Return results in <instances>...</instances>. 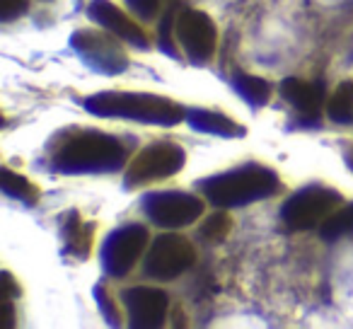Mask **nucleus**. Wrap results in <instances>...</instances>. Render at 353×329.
I'll return each mask as SVG.
<instances>
[{"instance_id":"nucleus-10","label":"nucleus","mask_w":353,"mask_h":329,"mask_svg":"<svg viewBox=\"0 0 353 329\" xmlns=\"http://www.w3.org/2000/svg\"><path fill=\"white\" fill-rule=\"evenodd\" d=\"M176 39L184 46L192 63L203 66L211 61L213 51H216L218 32L206 12L189 8L176 15Z\"/></svg>"},{"instance_id":"nucleus-22","label":"nucleus","mask_w":353,"mask_h":329,"mask_svg":"<svg viewBox=\"0 0 353 329\" xmlns=\"http://www.w3.org/2000/svg\"><path fill=\"white\" fill-rule=\"evenodd\" d=\"M27 12V0H0V20L10 22Z\"/></svg>"},{"instance_id":"nucleus-13","label":"nucleus","mask_w":353,"mask_h":329,"mask_svg":"<svg viewBox=\"0 0 353 329\" xmlns=\"http://www.w3.org/2000/svg\"><path fill=\"white\" fill-rule=\"evenodd\" d=\"M281 94L285 102H290L300 114L317 119L319 109L324 104V85L322 83H305L298 78H288L281 83Z\"/></svg>"},{"instance_id":"nucleus-5","label":"nucleus","mask_w":353,"mask_h":329,"mask_svg":"<svg viewBox=\"0 0 353 329\" xmlns=\"http://www.w3.org/2000/svg\"><path fill=\"white\" fill-rule=\"evenodd\" d=\"M187 162V152L176 143L160 141L143 148L126 170V187H138V184L155 182V179L174 177Z\"/></svg>"},{"instance_id":"nucleus-7","label":"nucleus","mask_w":353,"mask_h":329,"mask_svg":"<svg viewBox=\"0 0 353 329\" xmlns=\"http://www.w3.org/2000/svg\"><path fill=\"white\" fill-rule=\"evenodd\" d=\"M143 213L160 228H184L203 213V201L187 192H150L143 197Z\"/></svg>"},{"instance_id":"nucleus-21","label":"nucleus","mask_w":353,"mask_h":329,"mask_svg":"<svg viewBox=\"0 0 353 329\" xmlns=\"http://www.w3.org/2000/svg\"><path fill=\"white\" fill-rule=\"evenodd\" d=\"M94 298H97V305L99 310H102V315L107 317L109 324H119V312H117V305L112 303V298H109L107 288L104 286H97L94 288Z\"/></svg>"},{"instance_id":"nucleus-15","label":"nucleus","mask_w":353,"mask_h":329,"mask_svg":"<svg viewBox=\"0 0 353 329\" xmlns=\"http://www.w3.org/2000/svg\"><path fill=\"white\" fill-rule=\"evenodd\" d=\"M232 88L235 92L245 99L252 107H264L271 97V85L266 83L259 75H250V73H235L232 78Z\"/></svg>"},{"instance_id":"nucleus-18","label":"nucleus","mask_w":353,"mask_h":329,"mask_svg":"<svg viewBox=\"0 0 353 329\" xmlns=\"http://www.w3.org/2000/svg\"><path fill=\"white\" fill-rule=\"evenodd\" d=\"M319 235L327 242H336L339 237L353 235V203L341 208V211L332 213V216L322 223V228H319Z\"/></svg>"},{"instance_id":"nucleus-1","label":"nucleus","mask_w":353,"mask_h":329,"mask_svg":"<svg viewBox=\"0 0 353 329\" xmlns=\"http://www.w3.org/2000/svg\"><path fill=\"white\" fill-rule=\"evenodd\" d=\"M128 150L117 136L102 131H75L59 146L54 170L61 175H107L123 168Z\"/></svg>"},{"instance_id":"nucleus-24","label":"nucleus","mask_w":353,"mask_h":329,"mask_svg":"<svg viewBox=\"0 0 353 329\" xmlns=\"http://www.w3.org/2000/svg\"><path fill=\"white\" fill-rule=\"evenodd\" d=\"M12 295H20V288H15L10 274H3V290H0V298H3V300H12Z\"/></svg>"},{"instance_id":"nucleus-11","label":"nucleus","mask_w":353,"mask_h":329,"mask_svg":"<svg viewBox=\"0 0 353 329\" xmlns=\"http://www.w3.org/2000/svg\"><path fill=\"white\" fill-rule=\"evenodd\" d=\"M123 305H126L128 322L138 329H152L160 327L170 310V298L165 290L150 288V286H136L121 293Z\"/></svg>"},{"instance_id":"nucleus-6","label":"nucleus","mask_w":353,"mask_h":329,"mask_svg":"<svg viewBox=\"0 0 353 329\" xmlns=\"http://www.w3.org/2000/svg\"><path fill=\"white\" fill-rule=\"evenodd\" d=\"M194 259H196V250L192 242L172 232V235H160L152 242L145 259H143V271L150 279L172 281L176 276H182L194 264Z\"/></svg>"},{"instance_id":"nucleus-8","label":"nucleus","mask_w":353,"mask_h":329,"mask_svg":"<svg viewBox=\"0 0 353 329\" xmlns=\"http://www.w3.org/2000/svg\"><path fill=\"white\" fill-rule=\"evenodd\" d=\"M148 245V230L138 223L114 230L102 245V266L109 276H126Z\"/></svg>"},{"instance_id":"nucleus-12","label":"nucleus","mask_w":353,"mask_h":329,"mask_svg":"<svg viewBox=\"0 0 353 329\" xmlns=\"http://www.w3.org/2000/svg\"><path fill=\"white\" fill-rule=\"evenodd\" d=\"M88 15L92 22H97L99 27H104L107 32L117 34L119 39L128 41V44L138 46V49H148L150 41H148L145 32L121 10L112 3V0H92L88 8Z\"/></svg>"},{"instance_id":"nucleus-23","label":"nucleus","mask_w":353,"mask_h":329,"mask_svg":"<svg viewBox=\"0 0 353 329\" xmlns=\"http://www.w3.org/2000/svg\"><path fill=\"white\" fill-rule=\"evenodd\" d=\"M126 3L138 17H143V20H150V17H155L157 15V6H160V0H126Z\"/></svg>"},{"instance_id":"nucleus-16","label":"nucleus","mask_w":353,"mask_h":329,"mask_svg":"<svg viewBox=\"0 0 353 329\" xmlns=\"http://www.w3.org/2000/svg\"><path fill=\"white\" fill-rule=\"evenodd\" d=\"M327 114L336 123H351L353 119V83H341L327 102Z\"/></svg>"},{"instance_id":"nucleus-25","label":"nucleus","mask_w":353,"mask_h":329,"mask_svg":"<svg viewBox=\"0 0 353 329\" xmlns=\"http://www.w3.org/2000/svg\"><path fill=\"white\" fill-rule=\"evenodd\" d=\"M346 165H348V170L353 172V148L348 150V155H346Z\"/></svg>"},{"instance_id":"nucleus-2","label":"nucleus","mask_w":353,"mask_h":329,"mask_svg":"<svg viewBox=\"0 0 353 329\" xmlns=\"http://www.w3.org/2000/svg\"><path fill=\"white\" fill-rule=\"evenodd\" d=\"M83 107L92 117L131 119L150 126H176L182 119H187V112L176 102L148 92H97L90 94Z\"/></svg>"},{"instance_id":"nucleus-14","label":"nucleus","mask_w":353,"mask_h":329,"mask_svg":"<svg viewBox=\"0 0 353 329\" xmlns=\"http://www.w3.org/2000/svg\"><path fill=\"white\" fill-rule=\"evenodd\" d=\"M187 121L194 131L208 133V136H221V138H242L245 128L235 121V119L225 117L221 112H211V109H189Z\"/></svg>"},{"instance_id":"nucleus-19","label":"nucleus","mask_w":353,"mask_h":329,"mask_svg":"<svg viewBox=\"0 0 353 329\" xmlns=\"http://www.w3.org/2000/svg\"><path fill=\"white\" fill-rule=\"evenodd\" d=\"M228 230H230V218L225 213H216V216H211L203 223L201 235L208 237V240H223L228 235Z\"/></svg>"},{"instance_id":"nucleus-3","label":"nucleus","mask_w":353,"mask_h":329,"mask_svg":"<svg viewBox=\"0 0 353 329\" xmlns=\"http://www.w3.org/2000/svg\"><path fill=\"white\" fill-rule=\"evenodd\" d=\"M279 189V175L264 165H256V162L228 170V172H221L201 182L203 197L213 206L221 208H240L247 203H256L266 197H274Z\"/></svg>"},{"instance_id":"nucleus-9","label":"nucleus","mask_w":353,"mask_h":329,"mask_svg":"<svg viewBox=\"0 0 353 329\" xmlns=\"http://www.w3.org/2000/svg\"><path fill=\"white\" fill-rule=\"evenodd\" d=\"M70 44H73L75 54H78L90 68L97 70V73L117 75V73H123L128 66L126 51L117 44V39H112V37H107V34L83 30L70 37Z\"/></svg>"},{"instance_id":"nucleus-20","label":"nucleus","mask_w":353,"mask_h":329,"mask_svg":"<svg viewBox=\"0 0 353 329\" xmlns=\"http://www.w3.org/2000/svg\"><path fill=\"white\" fill-rule=\"evenodd\" d=\"M176 30V22H174V10H167V15L162 17V25H160V44L165 49L167 56L176 59V51H174V39H172V32Z\"/></svg>"},{"instance_id":"nucleus-17","label":"nucleus","mask_w":353,"mask_h":329,"mask_svg":"<svg viewBox=\"0 0 353 329\" xmlns=\"http://www.w3.org/2000/svg\"><path fill=\"white\" fill-rule=\"evenodd\" d=\"M0 187L8 197L17 199V201H27V203H34L39 199V189L30 182L27 177L22 175H15L12 170H3V179H0Z\"/></svg>"},{"instance_id":"nucleus-4","label":"nucleus","mask_w":353,"mask_h":329,"mask_svg":"<svg viewBox=\"0 0 353 329\" xmlns=\"http://www.w3.org/2000/svg\"><path fill=\"white\" fill-rule=\"evenodd\" d=\"M341 203V194L334 192L322 184H310L303 187L283 203L281 208V218L290 230H312V228L322 226L334 208Z\"/></svg>"}]
</instances>
